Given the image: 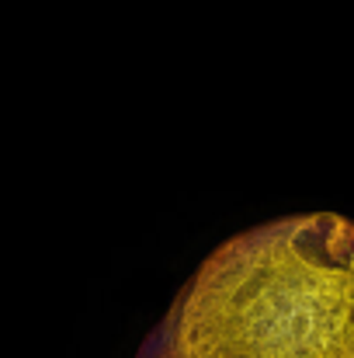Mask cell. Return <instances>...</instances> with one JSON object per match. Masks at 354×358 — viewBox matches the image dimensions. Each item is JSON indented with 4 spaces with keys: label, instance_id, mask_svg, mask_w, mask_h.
Here are the masks:
<instances>
[{
    "label": "cell",
    "instance_id": "1",
    "mask_svg": "<svg viewBox=\"0 0 354 358\" xmlns=\"http://www.w3.org/2000/svg\"><path fill=\"white\" fill-rule=\"evenodd\" d=\"M135 358H354V223L285 216L219 243Z\"/></svg>",
    "mask_w": 354,
    "mask_h": 358
}]
</instances>
